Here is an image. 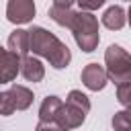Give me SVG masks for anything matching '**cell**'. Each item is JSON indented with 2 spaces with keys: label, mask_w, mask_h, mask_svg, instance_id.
Returning a JSON list of instances; mask_svg holds the SVG:
<instances>
[{
  "label": "cell",
  "mask_w": 131,
  "mask_h": 131,
  "mask_svg": "<svg viewBox=\"0 0 131 131\" xmlns=\"http://www.w3.org/2000/svg\"><path fill=\"white\" fill-rule=\"evenodd\" d=\"M66 102H72L74 106H78V108H82V111H90V100H88V96L86 94H82L80 90H72L70 94H68V100Z\"/></svg>",
  "instance_id": "9a60e30c"
},
{
  "label": "cell",
  "mask_w": 131,
  "mask_h": 131,
  "mask_svg": "<svg viewBox=\"0 0 131 131\" xmlns=\"http://www.w3.org/2000/svg\"><path fill=\"white\" fill-rule=\"evenodd\" d=\"M72 33H74V39L78 43V47L86 53L94 51L98 47V41H100V35H98V18L92 14V12H74L72 16V23L68 27Z\"/></svg>",
  "instance_id": "7a4b0ae2"
},
{
  "label": "cell",
  "mask_w": 131,
  "mask_h": 131,
  "mask_svg": "<svg viewBox=\"0 0 131 131\" xmlns=\"http://www.w3.org/2000/svg\"><path fill=\"white\" fill-rule=\"evenodd\" d=\"M8 51L14 53V55H18L20 59H25V57L29 55V51H31L29 31H25V29H16V31H12L10 37H8Z\"/></svg>",
  "instance_id": "30bf717a"
},
{
  "label": "cell",
  "mask_w": 131,
  "mask_h": 131,
  "mask_svg": "<svg viewBox=\"0 0 131 131\" xmlns=\"http://www.w3.org/2000/svg\"><path fill=\"white\" fill-rule=\"evenodd\" d=\"M35 131H63V127L57 123V121H39L37 123V127H35Z\"/></svg>",
  "instance_id": "e0dca14e"
},
{
  "label": "cell",
  "mask_w": 131,
  "mask_h": 131,
  "mask_svg": "<svg viewBox=\"0 0 131 131\" xmlns=\"http://www.w3.org/2000/svg\"><path fill=\"white\" fill-rule=\"evenodd\" d=\"M29 41H31V51L35 55L45 57L55 70H63L72 61V53L68 45L61 43L53 33H49L43 27H33L29 31Z\"/></svg>",
  "instance_id": "6da1fadb"
},
{
  "label": "cell",
  "mask_w": 131,
  "mask_h": 131,
  "mask_svg": "<svg viewBox=\"0 0 131 131\" xmlns=\"http://www.w3.org/2000/svg\"><path fill=\"white\" fill-rule=\"evenodd\" d=\"M2 100H4V92H0V108H2Z\"/></svg>",
  "instance_id": "d6986e66"
},
{
  "label": "cell",
  "mask_w": 131,
  "mask_h": 131,
  "mask_svg": "<svg viewBox=\"0 0 131 131\" xmlns=\"http://www.w3.org/2000/svg\"><path fill=\"white\" fill-rule=\"evenodd\" d=\"M111 125H113L115 131H131V106L115 113L113 119H111Z\"/></svg>",
  "instance_id": "5bb4252c"
},
{
  "label": "cell",
  "mask_w": 131,
  "mask_h": 131,
  "mask_svg": "<svg viewBox=\"0 0 131 131\" xmlns=\"http://www.w3.org/2000/svg\"><path fill=\"white\" fill-rule=\"evenodd\" d=\"M84 119H86V111L74 106L72 102H63V106H61V111H59V115H57V123L63 127V131H68V129H78V127L84 123Z\"/></svg>",
  "instance_id": "ba28073f"
},
{
  "label": "cell",
  "mask_w": 131,
  "mask_h": 131,
  "mask_svg": "<svg viewBox=\"0 0 131 131\" xmlns=\"http://www.w3.org/2000/svg\"><path fill=\"white\" fill-rule=\"evenodd\" d=\"M20 74L25 76L27 82H41L43 76H45V68H43V63H41L37 57L27 55V57L20 61Z\"/></svg>",
  "instance_id": "8fae6325"
},
{
  "label": "cell",
  "mask_w": 131,
  "mask_h": 131,
  "mask_svg": "<svg viewBox=\"0 0 131 131\" xmlns=\"http://www.w3.org/2000/svg\"><path fill=\"white\" fill-rule=\"evenodd\" d=\"M82 84L88 88V90H94V92H98V90H102L104 86H106V82H108V76H106V70L102 68V66H98V63H88L84 70H82Z\"/></svg>",
  "instance_id": "52a82bcc"
},
{
  "label": "cell",
  "mask_w": 131,
  "mask_h": 131,
  "mask_svg": "<svg viewBox=\"0 0 131 131\" xmlns=\"http://www.w3.org/2000/svg\"><path fill=\"white\" fill-rule=\"evenodd\" d=\"M33 104V92L27 88V86H10L6 92H4V100H2V108H0V115L8 117L12 115L14 111H25Z\"/></svg>",
  "instance_id": "277c9868"
},
{
  "label": "cell",
  "mask_w": 131,
  "mask_h": 131,
  "mask_svg": "<svg viewBox=\"0 0 131 131\" xmlns=\"http://www.w3.org/2000/svg\"><path fill=\"white\" fill-rule=\"evenodd\" d=\"M35 2L33 0H10L6 4V18L14 25L31 23L35 16Z\"/></svg>",
  "instance_id": "5b68a950"
},
{
  "label": "cell",
  "mask_w": 131,
  "mask_h": 131,
  "mask_svg": "<svg viewBox=\"0 0 131 131\" xmlns=\"http://www.w3.org/2000/svg\"><path fill=\"white\" fill-rule=\"evenodd\" d=\"M74 12H76V10H74V2H70V0H55V2L49 6V16H51V20H55L59 27H70Z\"/></svg>",
  "instance_id": "9c48e42d"
},
{
  "label": "cell",
  "mask_w": 131,
  "mask_h": 131,
  "mask_svg": "<svg viewBox=\"0 0 131 131\" xmlns=\"http://www.w3.org/2000/svg\"><path fill=\"white\" fill-rule=\"evenodd\" d=\"M125 20H127L125 10H123V6H119V4L108 6V8L104 10V14H102V25H104L106 29H111V31H119V29H123Z\"/></svg>",
  "instance_id": "7c38bea8"
},
{
  "label": "cell",
  "mask_w": 131,
  "mask_h": 131,
  "mask_svg": "<svg viewBox=\"0 0 131 131\" xmlns=\"http://www.w3.org/2000/svg\"><path fill=\"white\" fill-rule=\"evenodd\" d=\"M104 63L106 76L113 84H117V88L131 84V55L121 45H108L104 53Z\"/></svg>",
  "instance_id": "3957f363"
},
{
  "label": "cell",
  "mask_w": 131,
  "mask_h": 131,
  "mask_svg": "<svg viewBox=\"0 0 131 131\" xmlns=\"http://www.w3.org/2000/svg\"><path fill=\"white\" fill-rule=\"evenodd\" d=\"M127 20H129V25H131V6H129V14H127Z\"/></svg>",
  "instance_id": "ffe728a7"
},
{
  "label": "cell",
  "mask_w": 131,
  "mask_h": 131,
  "mask_svg": "<svg viewBox=\"0 0 131 131\" xmlns=\"http://www.w3.org/2000/svg\"><path fill=\"white\" fill-rule=\"evenodd\" d=\"M61 106H63V102H61L59 96H47V98H43L41 108H39V121H45V123L47 121H57V115H59Z\"/></svg>",
  "instance_id": "4fadbf2b"
},
{
  "label": "cell",
  "mask_w": 131,
  "mask_h": 131,
  "mask_svg": "<svg viewBox=\"0 0 131 131\" xmlns=\"http://www.w3.org/2000/svg\"><path fill=\"white\" fill-rule=\"evenodd\" d=\"M117 100H119L125 108L131 106V84H125V86H119V88H117Z\"/></svg>",
  "instance_id": "2e32d148"
},
{
  "label": "cell",
  "mask_w": 131,
  "mask_h": 131,
  "mask_svg": "<svg viewBox=\"0 0 131 131\" xmlns=\"http://www.w3.org/2000/svg\"><path fill=\"white\" fill-rule=\"evenodd\" d=\"M102 4H104V0H94V2H84V0H80V2H78V8L84 10V12H90V10H94V8H100Z\"/></svg>",
  "instance_id": "ac0fdd59"
},
{
  "label": "cell",
  "mask_w": 131,
  "mask_h": 131,
  "mask_svg": "<svg viewBox=\"0 0 131 131\" xmlns=\"http://www.w3.org/2000/svg\"><path fill=\"white\" fill-rule=\"evenodd\" d=\"M20 57L0 45V84H8L20 72Z\"/></svg>",
  "instance_id": "8992f818"
}]
</instances>
